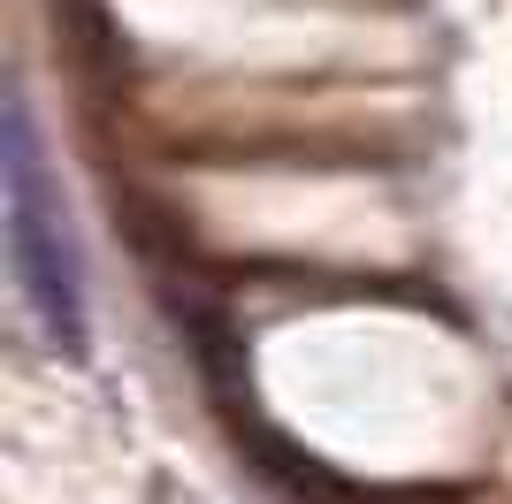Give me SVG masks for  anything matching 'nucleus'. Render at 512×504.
Masks as SVG:
<instances>
[{"label": "nucleus", "instance_id": "obj_1", "mask_svg": "<svg viewBox=\"0 0 512 504\" xmlns=\"http://www.w3.org/2000/svg\"><path fill=\"white\" fill-rule=\"evenodd\" d=\"M8 252H16L23 298L39 329L62 344V352H85V268H77V245H69V207L54 176H46L39 130H31V107H8Z\"/></svg>", "mask_w": 512, "mask_h": 504}]
</instances>
